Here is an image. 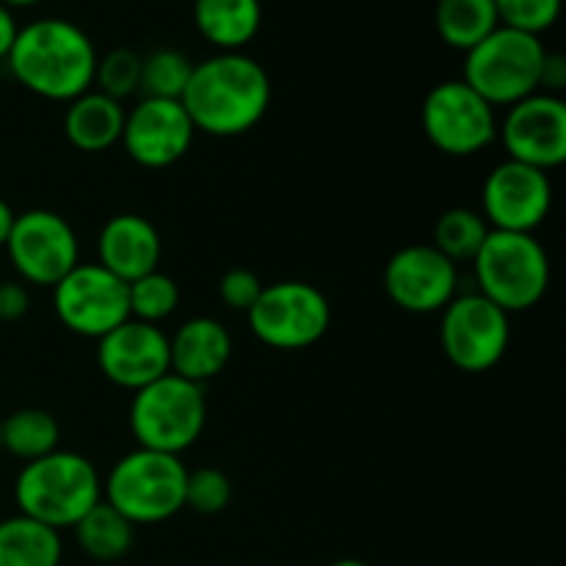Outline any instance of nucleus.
Wrapping results in <instances>:
<instances>
[{"mask_svg":"<svg viewBox=\"0 0 566 566\" xmlns=\"http://www.w3.org/2000/svg\"><path fill=\"white\" fill-rule=\"evenodd\" d=\"M247 321L263 346L276 352H304L324 340L332 324V307L321 287L285 280L263 287Z\"/></svg>","mask_w":566,"mask_h":566,"instance_id":"6e6552de","label":"nucleus"},{"mask_svg":"<svg viewBox=\"0 0 566 566\" xmlns=\"http://www.w3.org/2000/svg\"><path fill=\"white\" fill-rule=\"evenodd\" d=\"M0 3L6 6V9H31V6H39L42 3V0H0Z\"/></svg>","mask_w":566,"mask_h":566,"instance_id":"e433bc0d","label":"nucleus"},{"mask_svg":"<svg viewBox=\"0 0 566 566\" xmlns=\"http://www.w3.org/2000/svg\"><path fill=\"white\" fill-rule=\"evenodd\" d=\"M385 291L403 313H442L459 293V265L431 243H409L387 260Z\"/></svg>","mask_w":566,"mask_h":566,"instance_id":"2eb2a0df","label":"nucleus"},{"mask_svg":"<svg viewBox=\"0 0 566 566\" xmlns=\"http://www.w3.org/2000/svg\"><path fill=\"white\" fill-rule=\"evenodd\" d=\"M420 125L431 147L442 155L470 158L497 138V111L459 77L437 83L426 94Z\"/></svg>","mask_w":566,"mask_h":566,"instance_id":"1a4fd4ad","label":"nucleus"},{"mask_svg":"<svg viewBox=\"0 0 566 566\" xmlns=\"http://www.w3.org/2000/svg\"><path fill=\"white\" fill-rule=\"evenodd\" d=\"M263 280L252 269H230L219 280V298L224 302V307L247 315L263 293Z\"/></svg>","mask_w":566,"mask_h":566,"instance_id":"2f4dec72","label":"nucleus"},{"mask_svg":"<svg viewBox=\"0 0 566 566\" xmlns=\"http://www.w3.org/2000/svg\"><path fill=\"white\" fill-rule=\"evenodd\" d=\"M501 25L495 0H437L434 28L442 42L468 53Z\"/></svg>","mask_w":566,"mask_h":566,"instance_id":"b1692460","label":"nucleus"},{"mask_svg":"<svg viewBox=\"0 0 566 566\" xmlns=\"http://www.w3.org/2000/svg\"><path fill=\"white\" fill-rule=\"evenodd\" d=\"M77 547L86 553L92 562L111 564L119 562L130 553L133 539H136V525L127 523L114 506L99 501L97 506L88 509L72 528Z\"/></svg>","mask_w":566,"mask_h":566,"instance_id":"5701e85b","label":"nucleus"},{"mask_svg":"<svg viewBox=\"0 0 566 566\" xmlns=\"http://www.w3.org/2000/svg\"><path fill=\"white\" fill-rule=\"evenodd\" d=\"M490 224L473 208H451L437 219L431 247L446 254L451 263H473L484 241L490 238Z\"/></svg>","mask_w":566,"mask_h":566,"instance_id":"a878e982","label":"nucleus"},{"mask_svg":"<svg viewBox=\"0 0 566 566\" xmlns=\"http://www.w3.org/2000/svg\"><path fill=\"white\" fill-rule=\"evenodd\" d=\"M0 442H3V451L20 459L22 464L36 462V459L59 451L61 426L48 409H17L9 418L0 420Z\"/></svg>","mask_w":566,"mask_h":566,"instance_id":"393cba45","label":"nucleus"},{"mask_svg":"<svg viewBox=\"0 0 566 566\" xmlns=\"http://www.w3.org/2000/svg\"><path fill=\"white\" fill-rule=\"evenodd\" d=\"M193 25L219 53H243L263 25L260 0H193Z\"/></svg>","mask_w":566,"mask_h":566,"instance_id":"412c9836","label":"nucleus"},{"mask_svg":"<svg viewBox=\"0 0 566 566\" xmlns=\"http://www.w3.org/2000/svg\"><path fill=\"white\" fill-rule=\"evenodd\" d=\"M180 103L197 133L235 138L269 114L271 77L252 55L216 53L193 64Z\"/></svg>","mask_w":566,"mask_h":566,"instance_id":"f257e3e1","label":"nucleus"},{"mask_svg":"<svg viewBox=\"0 0 566 566\" xmlns=\"http://www.w3.org/2000/svg\"><path fill=\"white\" fill-rule=\"evenodd\" d=\"M193 61L175 48H160L144 55L138 97L180 99L191 77Z\"/></svg>","mask_w":566,"mask_h":566,"instance_id":"bb28decb","label":"nucleus"},{"mask_svg":"<svg viewBox=\"0 0 566 566\" xmlns=\"http://www.w3.org/2000/svg\"><path fill=\"white\" fill-rule=\"evenodd\" d=\"M208 423L205 387L175 374L133 392L130 431L138 448L182 457L197 446Z\"/></svg>","mask_w":566,"mask_h":566,"instance_id":"0eeeda50","label":"nucleus"},{"mask_svg":"<svg viewBox=\"0 0 566 566\" xmlns=\"http://www.w3.org/2000/svg\"><path fill=\"white\" fill-rule=\"evenodd\" d=\"M497 138L509 160L553 171L566 160V103L558 94L536 92L509 105L497 122Z\"/></svg>","mask_w":566,"mask_h":566,"instance_id":"ddd939ff","label":"nucleus"},{"mask_svg":"<svg viewBox=\"0 0 566 566\" xmlns=\"http://www.w3.org/2000/svg\"><path fill=\"white\" fill-rule=\"evenodd\" d=\"M232 503V481L219 468L188 470L186 479V509L213 517Z\"/></svg>","mask_w":566,"mask_h":566,"instance_id":"c756f323","label":"nucleus"},{"mask_svg":"<svg viewBox=\"0 0 566 566\" xmlns=\"http://www.w3.org/2000/svg\"><path fill=\"white\" fill-rule=\"evenodd\" d=\"M142 61L144 55H138L130 48H114L105 55H99L97 70H94L97 92L108 94V97L119 99V103L136 97L138 86H142Z\"/></svg>","mask_w":566,"mask_h":566,"instance_id":"c85d7f7f","label":"nucleus"},{"mask_svg":"<svg viewBox=\"0 0 566 566\" xmlns=\"http://www.w3.org/2000/svg\"><path fill=\"white\" fill-rule=\"evenodd\" d=\"M564 0H495L501 25L542 36L562 17Z\"/></svg>","mask_w":566,"mask_h":566,"instance_id":"7c9ffc66","label":"nucleus"},{"mask_svg":"<svg viewBox=\"0 0 566 566\" xmlns=\"http://www.w3.org/2000/svg\"><path fill=\"white\" fill-rule=\"evenodd\" d=\"M232 335L219 318L197 315L188 318L169 337V365L171 374L180 379L202 385L216 379L230 365Z\"/></svg>","mask_w":566,"mask_h":566,"instance_id":"6ab92c4d","label":"nucleus"},{"mask_svg":"<svg viewBox=\"0 0 566 566\" xmlns=\"http://www.w3.org/2000/svg\"><path fill=\"white\" fill-rule=\"evenodd\" d=\"M197 138L180 99L142 97L125 114L122 147L144 169H169L191 153Z\"/></svg>","mask_w":566,"mask_h":566,"instance_id":"dca6fc26","label":"nucleus"},{"mask_svg":"<svg viewBox=\"0 0 566 566\" xmlns=\"http://www.w3.org/2000/svg\"><path fill=\"white\" fill-rule=\"evenodd\" d=\"M14 219H17V213L11 210V205L0 197V249H3L6 241H9V232H11V227H14Z\"/></svg>","mask_w":566,"mask_h":566,"instance_id":"c9c22d12","label":"nucleus"},{"mask_svg":"<svg viewBox=\"0 0 566 566\" xmlns=\"http://www.w3.org/2000/svg\"><path fill=\"white\" fill-rule=\"evenodd\" d=\"M14 501L20 514L48 528H75L77 520L103 501V479L86 457L59 448L22 464L14 481Z\"/></svg>","mask_w":566,"mask_h":566,"instance_id":"7ed1b4c3","label":"nucleus"},{"mask_svg":"<svg viewBox=\"0 0 566 566\" xmlns=\"http://www.w3.org/2000/svg\"><path fill=\"white\" fill-rule=\"evenodd\" d=\"M329 566H370V564L359 562V558H340V562H335V564H329Z\"/></svg>","mask_w":566,"mask_h":566,"instance_id":"4c0bfd02","label":"nucleus"},{"mask_svg":"<svg viewBox=\"0 0 566 566\" xmlns=\"http://www.w3.org/2000/svg\"><path fill=\"white\" fill-rule=\"evenodd\" d=\"M53 310L72 335L99 340L130 318L127 282L99 263H77L53 287Z\"/></svg>","mask_w":566,"mask_h":566,"instance_id":"f8f14e48","label":"nucleus"},{"mask_svg":"<svg viewBox=\"0 0 566 566\" xmlns=\"http://www.w3.org/2000/svg\"><path fill=\"white\" fill-rule=\"evenodd\" d=\"M553 208V182L547 171L503 160L481 186V210L490 230L534 232L547 221Z\"/></svg>","mask_w":566,"mask_h":566,"instance_id":"4468645a","label":"nucleus"},{"mask_svg":"<svg viewBox=\"0 0 566 566\" xmlns=\"http://www.w3.org/2000/svg\"><path fill=\"white\" fill-rule=\"evenodd\" d=\"M61 531L48 528L25 514L0 520V566H61Z\"/></svg>","mask_w":566,"mask_h":566,"instance_id":"4be33fe9","label":"nucleus"},{"mask_svg":"<svg viewBox=\"0 0 566 566\" xmlns=\"http://www.w3.org/2000/svg\"><path fill=\"white\" fill-rule=\"evenodd\" d=\"M564 83H566V61H564V55L551 53V50H547L545 66H542V92L558 94V88H562Z\"/></svg>","mask_w":566,"mask_h":566,"instance_id":"72a5a7b5","label":"nucleus"},{"mask_svg":"<svg viewBox=\"0 0 566 566\" xmlns=\"http://www.w3.org/2000/svg\"><path fill=\"white\" fill-rule=\"evenodd\" d=\"M547 48L542 36L497 25L486 39L464 53V75L492 108H509L542 92V66Z\"/></svg>","mask_w":566,"mask_h":566,"instance_id":"423d86ee","label":"nucleus"},{"mask_svg":"<svg viewBox=\"0 0 566 566\" xmlns=\"http://www.w3.org/2000/svg\"><path fill=\"white\" fill-rule=\"evenodd\" d=\"M97 48L92 36L64 17H42L17 31L6 59L25 92L50 103H72L94 86Z\"/></svg>","mask_w":566,"mask_h":566,"instance_id":"f03ea898","label":"nucleus"},{"mask_svg":"<svg viewBox=\"0 0 566 566\" xmlns=\"http://www.w3.org/2000/svg\"><path fill=\"white\" fill-rule=\"evenodd\" d=\"M164 243L149 219L138 213L111 216L97 235V263L122 282L158 271Z\"/></svg>","mask_w":566,"mask_h":566,"instance_id":"a211bd4d","label":"nucleus"},{"mask_svg":"<svg viewBox=\"0 0 566 566\" xmlns=\"http://www.w3.org/2000/svg\"><path fill=\"white\" fill-rule=\"evenodd\" d=\"M28 310H31V293H28L25 282H0V321L14 324V321L25 318Z\"/></svg>","mask_w":566,"mask_h":566,"instance_id":"473e14b6","label":"nucleus"},{"mask_svg":"<svg viewBox=\"0 0 566 566\" xmlns=\"http://www.w3.org/2000/svg\"><path fill=\"white\" fill-rule=\"evenodd\" d=\"M127 304H130L133 321L160 326L180 307V285L160 269L149 271L138 280L127 282Z\"/></svg>","mask_w":566,"mask_h":566,"instance_id":"cd10ccee","label":"nucleus"},{"mask_svg":"<svg viewBox=\"0 0 566 566\" xmlns=\"http://www.w3.org/2000/svg\"><path fill=\"white\" fill-rule=\"evenodd\" d=\"M188 468L180 457L136 448L114 462L103 481V501L127 523L158 525L186 509Z\"/></svg>","mask_w":566,"mask_h":566,"instance_id":"20e7f679","label":"nucleus"},{"mask_svg":"<svg viewBox=\"0 0 566 566\" xmlns=\"http://www.w3.org/2000/svg\"><path fill=\"white\" fill-rule=\"evenodd\" d=\"M3 249L25 285L55 287L81 263V243L72 224L44 208L17 213Z\"/></svg>","mask_w":566,"mask_h":566,"instance_id":"9b49d317","label":"nucleus"},{"mask_svg":"<svg viewBox=\"0 0 566 566\" xmlns=\"http://www.w3.org/2000/svg\"><path fill=\"white\" fill-rule=\"evenodd\" d=\"M0 451H3V442H0Z\"/></svg>","mask_w":566,"mask_h":566,"instance_id":"58836bf2","label":"nucleus"},{"mask_svg":"<svg viewBox=\"0 0 566 566\" xmlns=\"http://www.w3.org/2000/svg\"><path fill=\"white\" fill-rule=\"evenodd\" d=\"M473 271L481 296L509 315L536 307L551 287V254L534 232L492 230Z\"/></svg>","mask_w":566,"mask_h":566,"instance_id":"39448f33","label":"nucleus"},{"mask_svg":"<svg viewBox=\"0 0 566 566\" xmlns=\"http://www.w3.org/2000/svg\"><path fill=\"white\" fill-rule=\"evenodd\" d=\"M512 315L497 304L475 293H457L442 310L440 343L448 363L464 374L492 370L509 352L512 340Z\"/></svg>","mask_w":566,"mask_h":566,"instance_id":"9d476101","label":"nucleus"},{"mask_svg":"<svg viewBox=\"0 0 566 566\" xmlns=\"http://www.w3.org/2000/svg\"><path fill=\"white\" fill-rule=\"evenodd\" d=\"M17 31H20V25H17L14 11L6 9V6L0 3V61L9 59L11 44H14L17 39Z\"/></svg>","mask_w":566,"mask_h":566,"instance_id":"f704fd0d","label":"nucleus"},{"mask_svg":"<svg viewBox=\"0 0 566 566\" xmlns=\"http://www.w3.org/2000/svg\"><path fill=\"white\" fill-rule=\"evenodd\" d=\"M97 368L122 390H142L171 374L169 335L160 326L127 318L97 340Z\"/></svg>","mask_w":566,"mask_h":566,"instance_id":"f3484780","label":"nucleus"},{"mask_svg":"<svg viewBox=\"0 0 566 566\" xmlns=\"http://www.w3.org/2000/svg\"><path fill=\"white\" fill-rule=\"evenodd\" d=\"M127 108L119 99L88 88L86 94L66 103L64 133L66 142L81 153H108L122 142Z\"/></svg>","mask_w":566,"mask_h":566,"instance_id":"aec40b11","label":"nucleus"}]
</instances>
